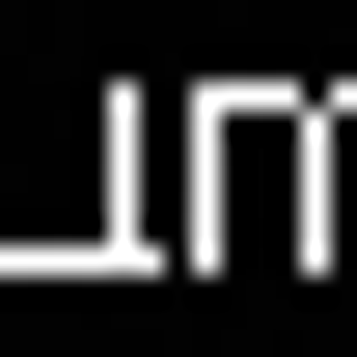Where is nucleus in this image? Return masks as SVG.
I'll use <instances>...</instances> for the list:
<instances>
[{
	"mask_svg": "<svg viewBox=\"0 0 357 357\" xmlns=\"http://www.w3.org/2000/svg\"><path fill=\"white\" fill-rule=\"evenodd\" d=\"M303 165H330V275H357V110H303Z\"/></svg>",
	"mask_w": 357,
	"mask_h": 357,
	"instance_id": "nucleus-1",
	"label": "nucleus"
}]
</instances>
